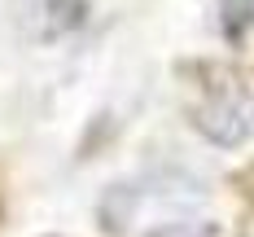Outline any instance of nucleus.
<instances>
[{"mask_svg":"<svg viewBox=\"0 0 254 237\" xmlns=\"http://www.w3.org/2000/svg\"><path fill=\"white\" fill-rule=\"evenodd\" d=\"M193 128L202 132L210 145H224V150L241 145L250 136V123L241 119V110H237L232 97H210V101L193 105Z\"/></svg>","mask_w":254,"mask_h":237,"instance_id":"obj_1","label":"nucleus"},{"mask_svg":"<svg viewBox=\"0 0 254 237\" xmlns=\"http://www.w3.org/2000/svg\"><path fill=\"white\" fill-rule=\"evenodd\" d=\"M131 215H136V189H131V184H110V189L101 193V202H97L101 229L110 237H119V233H127Z\"/></svg>","mask_w":254,"mask_h":237,"instance_id":"obj_2","label":"nucleus"},{"mask_svg":"<svg viewBox=\"0 0 254 237\" xmlns=\"http://www.w3.org/2000/svg\"><path fill=\"white\" fill-rule=\"evenodd\" d=\"M88 9L92 0H44V13H49V31H79L88 22Z\"/></svg>","mask_w":254,"mask_h":237,"instance_id":"obj_3","label":"nucleus"},{"mask_svg":"<svg viewBox=\"0 0 254 237\" xmlns=\"http://www.w3.org/2000/svg\"><path fill=\"white\" fill-rule=\"evenodd\" d=\"M254 26V0H224V31L232 40Z\"/></svg>","mask_w":254,"mask_h":237,"instance_id":"obj_4","label":"nucleus"},{"mask_svg":"<svg viewBox=\"0 0 254 237\" xmlns=\"http://www.w3.org/2000/svg\"><path fill=\"white\" fill-rule=\"evenodd\" d=\"M110 132H114V119H110V114H97V132H88V141L79 145V158H92L97 150H101V141L110 136Z\"/></svg>","mask_w":254,"mask_h":237,"instance_id":"obj_5","label":"nucleus"}]
</instances>
